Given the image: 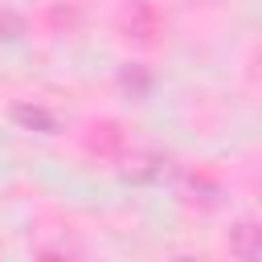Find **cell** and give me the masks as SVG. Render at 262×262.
Masks as SVG:
<instances>
[{
    "label": "cell",
    "instance_id": "cell-1",
    "mask_svg": "<svg viewBox=\"0 0 262 262\" xmlns=\"http://www.w3.org/2000/svg\"><path fill=\"white\" fill-rule=\"evenodd\" d=\"M254 225H237V237H233V254L242 258H258V246H254Z\"/></svg>",
    "mask_w": 262,
    "mask_h": 262
}]
</instances>
